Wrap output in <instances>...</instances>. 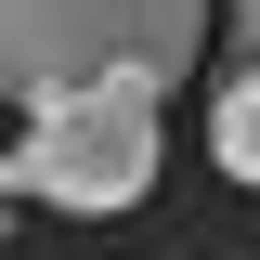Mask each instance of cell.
<instances>
[{
  "label": "cell",
  "instance_id": "obj_1",
  "mask_svg": "<svg viewBox=\"0 0 260 260\" xmlns=\"http://www.w3.org/2000/svg\"><path fill=\"white\" fill-rule=\"evenodd\" d=\"M195 39H208V0H0V104L39 117L91 78L182 91Z\"/></svg>",
  "mask_w": 260,
  "mask_h": 260
},
{
  "label": "cell",
  "instance_id": "obj_2",
  "mask_svg": "<svg viewBox=\"0 0 260 260\" xmlns=\"http://www.w3.org/2000/svg\"><path fill=\"white\" fill-rule=\"evenodd\" d=\"M13 182H26L39 208H65V221L143 208V182H156V91H143V78H91V91L39 104L26 143H13Z\"/></svg>",
  "mask_w": 260,
  "mask_h": 260
},
{
  "label": "cell",
  "instance_id": "obj_3",
  "mask_svg": "<svg viewBox=\"0 0 260 260\" xmlns=\"http://www.w3.org/2000/svg\"><path fill=\"white\" fill-rule=\"evenodd\" d=\"M208 156H221L234 182H260V78H234V91H221V117H208Z\"/></svg>",
  "mask_w": 260,
  "mask_h": 260
}]
</instances>
